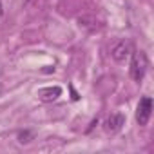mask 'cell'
I'll list each match as a JSON object with an SVG mask.
<instances>
[{
  "mask_svg": "<svg viewBox=\"0 0 154 154\" xmlns=\"http://www.w3.org/2000/svg\"><path fill=\"white\" fill-rule=\"evenodd\" d=\"M123 125H125V118H123V114L116 112V114H111V116H109V120H107V123H105V131L111 132V134H114V132L122 131Z\"/></svg>",
  "mask_w": 154,
  "mask_h": 154,
  "instance_id": "obj_5",
  "label": "cell"
},
{
  "mask_svg": "<svg viewBox=\"0 0 154 154\" xmlns=\"http://www.w3.org/2000/svg\"><path fill=\"white\" fill-rule=\"evenodd\" d=\"M36 96H38L40 102L51 103V102H54V100H58L62 96V87H58V85H54V87H44V89H40L36 93Z\"/></svg>",
  "mask_w": 154,
  "mask_h": 154,
  "instance_id": "obj_4",
  "label": "cell"
},
{
  "mask_svg": "<svg viewBox=\"0 0 154 154\" xmlns=\"http://www.w3.org/2000/svg\"><path fill=\"white\" fill-rule=\"evenodd\" d=\"M131 53H132V45H131V42L122 40V42H118V44L112 47L111 56H112L116 62H125V60L131 56Z\"/></svg>",
  "mask_w": 154,
  "mask_h": 154,
  "instance_id": "obj_3",
  "label": "cell"
},
{
  "mask_svg": "<svg viewBox=\"0 0 154 154\" xmlns=\"http://www.w3.org/2000/svg\"><path fill=\"white\" fill-rule=\"evenodd\" d=\"M147 67H149L147 54H145L143 51H132V53H131V67H129L131 78L140 84V82L143 80L145 72H147Z\"/></svg>",
  "mask_w": 154,
  "mask_h": 154,
  "instance_id": "obj_1",
  "label": "cell"
},
{
  "mask_svg": "<svg viewBox=\"0 0 154 154\" xmlns=\"http://www.w3.org/2000/svg\"><path fill=\"white\" fill-rule=\"evenodd\" d=\"M150 114H152V100L149 96H143L138 103V109H136V122L143 127L149 123Z\"/></svg>",
  "mask_w": 154,
  "mask_h": 154,
  "instance_id": "obj_2",
  "label": "cell"
},
{
  "mask_svg": "<svg viewBox=\"0 0 154 154\" xmlns=\"http://www.w3.org/2000/svg\"><path fill=\"white\" fill-rule=\"evenodd\" d=\"M2 13H4V11H2V4H0V18H2Z\"/></svg>",
  "mask_w": 154,
  "mask_h": 154,
  "instance_id": "obj_7",
  "label": "cell"
},
{
  "mask_svg": "<svg viewBox=\"0 0 154 154\" xmlns=\"http://www.w3.org/2000/svg\"><path fill=\"white\" fill-rule=\"evenodd\" d=\"M31 140H33V132H29V131H20V132H18V143L26 145V143H29Z\"/></svg>",
  "mask_w": 154,
  "mask_h": 154,
  "instance_id": "obj_6",
  "label": "cell"
}]
</instances>
